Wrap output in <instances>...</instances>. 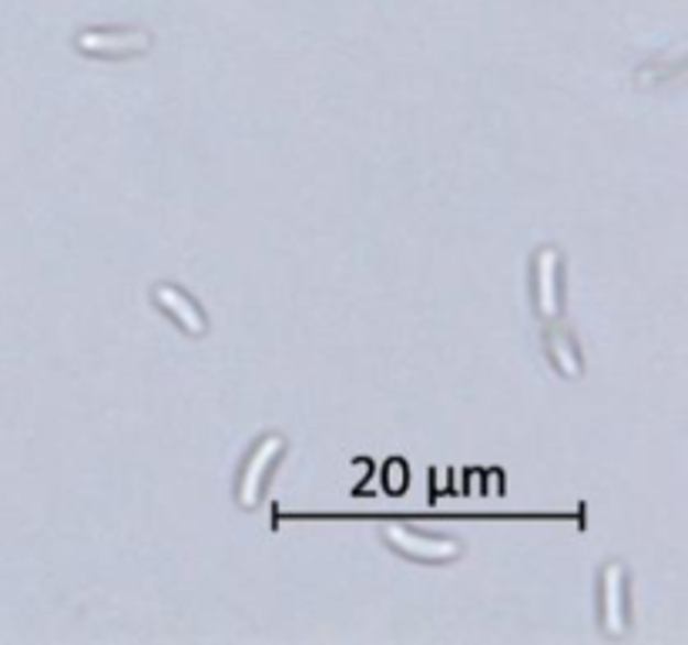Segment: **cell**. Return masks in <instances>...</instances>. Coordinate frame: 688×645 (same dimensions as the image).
<instances>
[{
	"label": "cell",
	"instance_id": "6da1fadb",
	"mask_svg": "<svg viewBox=\"0 0 688 645\" xmlns=\"http://www.w3.org/2000/svg\"><path fill=\"white\" fill-rule=\"evenodd\" d=\"M283 455V437L269 434L255 450L252 458L242 471V484H239V504L242 507H255L259 504V494H262V484H265V474L272 468V461Z\"/></svg>",
	"mask_w": 688,
	"mask_h": 645
},
{
	"label": "cell",
	"instance_id": "7a4b0ae2",
	"mask_svg": "<svg viewBox=\"0 0 688 645\" xmlns=\"http://www.w3.org/2000/svg\"><path fill=\"white\" fill-rule=\"evenodd\" d=\"M601 615L604 632L622 635L625 632V568L622 565H604L601 571Z\"/></svg>",
	"mask_w": 688,
	"mask_h": 645
},
{
	"label": "cell",
	"instance_id": "3957f363",
	"mask_svg": "<svg viewBox=\"0 0 688 645\" xmlns=\"http://www.w3.org/2000/svg\"><path fill=\"white\" fill-rule=\"evenodd\" d=\"M386 542L396 545L400 551L413 555V558H424V561H447V558H457L460 555V545L457 542H447V538H424V535H413L400 525H390L386 528Z\"/></svg>",
	"mask_w": 688,
	"mask_h": 645
},
{
	"label": "cell",
	"instance_id": "277c9868",
	"mask_svg": "<svg viewBox=\"0 0 688 645\" xmlns=\"http://www.w3.org/2000/svg\"><path fill=\"white\" fill-rule=\"evenodd\" d=\"M152 41L145 31H85L78 34V47L88 54H138Z\"/></svg>",
	"mask_w": 688,
	"mask_h": 645
},
{
	"label": "cell",
	"instance_id": "5b68a950",
	"mask_svg": "<svg viewBox=\"0 0 688 645\" xmlns=\"http://www.w3.org/2000/svg\"><path fill=\"white\" fill-rule=\"evenodd\" d=\"M558 249H540L537 252V306L547 319L558 316Z\"/></svg>",
	"mask_w": 688,
	"mask_h": 645
},
{
	"label": "cell",
	"instance_id": "8992f818",
	"mask_svg": "<svg viewBox=\"0 0 688 645\" xmlns=\"http://www.w3.org/2000/svg\"><path fill=\"white\" fill-rule=\"evenodd\" d=\"M155 299L162 309L172 313V319H178V327L192 337H201L205 334V316L198 313V306L175 286H155Z\"/></svg>",
	"mask_w": 688,
	"mask_h": 645
},
{
	"label": "cell",
	"instance_id": "52a82bcc",
	"mask_svg": "<svg viewBox=\"0 0 688 645\" xmlns=\"http://www.w3.org/2000/svg\"><path fill=\"white\" fill-rule=\"evenodd\" d=\"M550 347H555V360H558V367L568 373V376H578V360H575V353H571V343H568V337L565 334H558V337H550Z\"/></svg>",
	"mask_w": 688,
	"mask_h": 645
}]
</instances>
